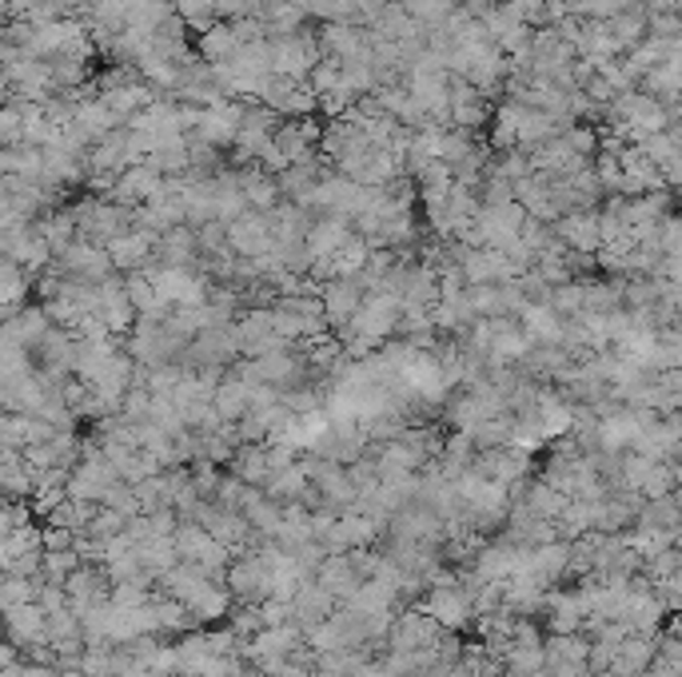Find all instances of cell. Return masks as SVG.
Segmentation results:
<instances>
[{
    "mask_svg": "<svg viewBox=\"0 0 682 677\" xmlns=\"http://www.w3.org/2000/svg\"><path fill=\"white\" fill-rule=\"evenodd\" d=\"M319 65H323V44H319V33H311V28L272 41V72H280V77L311 80V72Z\"/></svg>",
    "mask_w": 682,
    "mask_h": 677,
    "instance_id": "6da1fadb",
    "label": "cell"
},
{
    "mask_svg": "<svg viewBox=\"0 0 682 677\" xmlns=\"http://www.w3.org/2000/svg\"><path fill=\"white\" fill-rule=\"evenodd\" d=\"M260 104L280 112L284 121H304V116H316L319 112V96L316 88H311V80H292V77H280V72L268 77Z\"/></svg>",
    "mask_w": 682,
    "mask_h": 677,
    "instance_id": "7a4b0ae2",
    "label": "cell"
},
{
    "mask_svg": "<svg viewBox=\"0 0 682 677\" xmlns=\"http://www.w3.org/2000/svg\"><path fill=\"white\" fill-rule=\"evenodd\" d=\"M319 299H323V315H328V328L340 335L355 323V315L364 311V284L360 279H328L319 287Z\"/></svg>",
    "mask_w": 682,
    "mask_h": 677,
    "instance_id": "3957f363",
    "label": "cell"
},
{
    "mask_svg": "<svg viewBox=\"0 0 682 677\" xmlns=\"http://www.w3.org/2000/svg\"><path fill=\"white\" fill-rule=\"evenodd\" d=\"M228 243L240 260H264L275 252V231L268 211H248L236 223H228Z\"/></svg>",
    "mask_w": 682,
    "mask_h": 677,
    "instance_id": "277c9868",
    "label": "cell"
},
{
    "mask_svg": "<svg viewBox=\"0 0 682 677\" xmlns=\"http://www.w3.org/2000/svg\"><path fill=\"white\" fill-rule=\"evenodd\" d=\"M56 267H60L68 279H89V284H104V279L116 275V263H112L109 248H104V243H89V240L72 243V248L56 260Z\"/></svg>",
    "mask_w": 682,
    "mask_h": 677,
    "instance_id": "5b68a950",
    "label": "cell"
},
{
    "mask_svg": "<svg viewBox=\"0 0 682 677\" xmlns=\"http://www.w3.org/2000/svg\"><path fill=\"white\" fill-rule=\"evenodd\" d=\"M491 116H496V100L484 96L475 84H467V80L452 77V128H463V131H479L491 128Z\"/></svg>",
    "mask_w": 682,
    "mask_h": 677,
    "instance_id": "8992f818",
    "label": "cell"
},
{
    "mask_svg": "<svg viewBox=\"0 0 682 677\" xmlns=\"http://www.w3.org/2000/svg\"><path fill=\"white\" fill-rule=\"evenodd\" d=\"M240 124H243V100H220V104H212V108H200V128L196 136L212 148H231L236 136H240Z\"/></svg>",
    "mask_w": 682,
    "mask_h": 677,
    "instance_id": "52a82bcc",
    "label": "cell"
},
{
    "mask_svg": "<svg viewBox=\"0 0 682 677\" xmlns=\"http://www.w3.org/2000/svg\"><path fill=\"white\" fill-rule=\"evenodd\" d=\"M555 236H559V240L571 248V252L599 255V252H603V219H599V208L567 211V216L555 223Z\"/></svg>",
    "mask_w": 682,
    "mask_h": 677,
    "instance_id": "ba28073f",
    "label": "cell"
},
{
    "mask_svg": "<svg viewBox=\"0 0 682 677\" xmlns=\"http://www.w3.org/2000/svg\"><path fill=\"white\" fill-rule=\"evenodd\" d=\"M156 236H148V231L133 228V231H124V236H116V240L109 243V255L112 263H116V272H144L148 263L156 260Z\"/></svg>",
    "mask_w": 682,
    "mask_h": 677,
    "instance_id": "9c48e42d",
    "label": "cell"
},
{
    "mask_svg": "<svg viewBox=\"0 0 682 677\" xmlns=\"http://www.w3.org/2000/svg\"><path fill=\"white\" fill-rule=\"evenodd\" d=\"M352 236H355V223L348 216H319L316 223H311V231H308L311 260H316V263L331 260V255L340 252V248L352 240ZM316 263H311V267H316Z\"/></svg>",
    "mask_w": 682,
    "mask_h": 677,
    "instance_id": "30bf717a",
    "label": "cell"
},
{
    "mask_svg": "<svg viewBox=\"0 0 682 677\" xmlns=\"http://www.w3.org/2000/svg\"><path fill=\"white\" fill-rule=\"evenodd\" d=\"M56 323L48 319L45 303H29L16 319H4V343H16V347H29L36 355V347L48 338V331H53Z\"/></svg>",
    "mask_w": 682,
    "mask_h": 677,
    "instance_id": "8fae6325",
    "label": "cell"
},
{
    "mask_svg": "<svg viewBox=\"0 0 682 677\" xmlns=\"http://www.w3.org/2000/svg\"><path fill=\"white\" fill-rule=\"evenodd\" d=\"M419 610L431 613L443 630H459V626L471 618V598L463 590H455V586H440V590H431L428 598H423Z\"/></svg>",
    "mask_w": 682,
    "mask_h": 677,
    "instance_id": "7c38bea8",
    "label": "cell"
},
{
    "mask_svg": "<svg viewBox=\"0 0 682 677\" xmlns=\"http://www.w3.org/2000/svg\"><path fill=\"white\" fill-rule=\"evenodd\" d=\"M523 331L535 338V347H562V331H567V319L555 311L550 303H527L523 315H519Z\"/></svg>",
    "mask_w": 682,
    "mask_h": 677,
    "instance_id": "4fadbf2b",
    "label": "cell"
},
{
    "mask_svg": "<svg viewBox=\"0 0 682 677\" xmlns=\"http://www.w3.org/2000/svg\"><path fill=\"white\" fill-rule=\"evenodd\" d=\"M260 382H243L240 375H224V382L216 387V411H220L224 423H243L252 415V391Z\"/></svg>",
    "mask_w": 682,
    "mask_h": 677,
    "instance_id": "5bb4252c",
    "label": "cell"
},
{
    "mask_svg": "<svg viewBox=\"0 0 682 677\" xmlns=\"http://www.w3.org/2000/svg\"><path fill=\"white\" fill-rule=\"evenodd\" d=\"M240 48L243 44H240V36H236V28H231V21H220L216 28H208L204 36H196V56L212 68L231 65V60L240 56Z\"/></svg>",
    "mask_w": 682,
    "mask_h": 677,
    "instance_id": "9a60e30c",
    "label": "cell"
},
{
    "mask_svg": "<svg viewBox=\"0 0 682 677\" xmlns=\"http://www.w3.org/2000/svg\"><path fill=\"white\" fill-rule=\"evenodd\" d=\"M240 187L243 196H248V208L252 211H275L284 204V192H280V180L272 172H264L260 164L243 168L240 172Z\"/></svg>",
    "mask_w": 682,
    "mask_h": 677,
    "instance_id": "2e32d148",
    "label": "cell"
},
{
    "mask_svg": "<svg viewBox=\"0 0 682 677\" xmlns=\"http://www.w3.org/2000/svg\"><path fill=\"white\" fill-rule=\"evenodd\" d=\"M231 474L248 486H268L272 479V459H268V443H243L231 459Z\"/></svg>",
    "mask_w": 682,
    "mask_h": 677,
    "instance_id": "e0dca14e",
    "label": "cell"
},
{
    "mask_svg": "<svg viewBox=\"0 0 682 677\" xmlns=\"http://www.w3.org/2000/svg\"><path fill=\"white\" fill-rule=\"evenodd\" d=\"M0 172L24 175V180H45V148H36V144L0 148Z\"/></svg>",
    "mask_w": 682,
    "mask_h": 677,
    "instance_id": "ac0fdd59",
    "label": "cell"
},
{
    "mask_svg": "<svg viewBox=\"0 0 682 677\" xmlns=\"http://www.w3.org/2000/svg\"><path fill=\"white\" fill-rule=\"evenodd\" d=\"M0 284H4V319H16L24 311V299H29V291H33V275L24 272L21 263L4 260V272H0Z\"/></svg>",
    "mask_w": 682,
    "mask_h": 677,
    "instance_id": "d6986e66",
    "label": "cell"
},
{
    "mask_svg": "<svg viewBox=\"0 0 682 677\" xmlns=\"http://www.w3.org/2000/svg\"><path fill=\"white\" fill-rule=\"evenodd\" d=\"M177 16L187 24V33L192 36H204L208 28L220 24V9H216V0H177Z\"/></svg>",
    "mask_w": 682,
    "mask_h": 677,
    "instance_id": "ffe728a7",
    "label": "cell"
},
{
    "mask_svg": "<svg viewBox=\"0 0 682 677\" xmlns=\"http://www.w3.org/2000/svg\"><path fill=\"white\" fill-rule=\"evenodd\" d=\"M650 657H655V645H650V638H627V642L618 645L615 669H618V674H643V669L650 666Z\"/></svg>",
    "mask_w": 682,
    "mask_h": 677,
    "instance_id": "44dd1931",
    "label": "cell"
},
{
    "mask_svg": "<svg viewBox=\"0 0 682 677\" xmlns=\"http://www.w3.org/2000/svg\"><path fill=\"white\" fill-rule=\"evenodd\" d=\"M479 148V140H475V131H463V128H447L443 131V164L459 168L467 156Z\"/></svg>",
    "mask_w": 682,
    "mask_h": 677,
    "instance_id": "7402d4cb",
    "label": "cell"
},
{
    "mask_svg": "<svg viewBox=\"0 0 682 677\" xmlns=\"http://www.w3.org/2000/svg\"><path fill=\"white\" fill-rule=\"evenodd\" d=\"M0 140H4V148L24 144V100H4V112H0Z\"/></svg>",
    "mask_w": 682,
    "mask_h": 677,
    "instance_id": "603a6c76",
    "label": "cell"
},
{
    "mask_svg": "<svg viewBox=\"0 0 682 677\" xmlns=\"http://www.w3.org/2000/svg\"><path fill=\"white\" fill-rule=\"evenodd\" d=\"M659 248L662 255H682V216H667L659 223Z\"/></svg>",
    "mask_w": 682,
    "mask_h": 677,
    "instance_id": "cb8c5ba5",
    "label": "cell"
},
{
    "mask_svg": "<svg viewBox=\"0 0 682 677\" xmlns=\"http://www.w3.org/2000/svg\"><path fill=\"white\" fill-rule=\"evenodd\" d=\"M41 4H45V0H4V16H9V21H24V16L36 12Z\"/></svg>",
    "mask_w": 682,
    "mask_h": 677,
    "instance_id": "d4e9b609",
    "label": "cell"
},
{
    "mask_svg": "<svg viewBox=\"0 0 682 677\" xmlns=\"http://www.w3.org/2000/svg\"><path fill=\"white\" fill-rule=\"evenodd\" d=\"M459 9H463V12H471L475 21H484L487 12L496 9V0H459Z\"/></svg>",
    "mask_w": 682,
    "mask_h": 677,
    "instance_id": "484cf974",
    "label": "cell"
},
{
    "mask_svg": "<svg viewBox=\"0 0 682 677\" xmlns=\"http://www.w3.org/2000/svg\"><path fill=\"white\" fill-rule=\"evenodd\" d=\"M662 379L671 382L674 391H679V399H682V367H674V371H671V375H662Z\"/></svg>",
    "mask_w": 682,
    "mask_h": 677,
    "instance_id": "4316f807",
    "label": "cell"
},
{
    "mask_svg": "<svg viewBox=\"0 0 682 677\" xmlns=\"http://www.w3.org/2000/svg\"><path fill=\"white\" fill-rule=\"evenodd\" d=\"M496 4H519V0H496Z\"/></svg>",
    "mask_w": 682,
    "mask_h": 677,
    "instance_id": "83f0119b",
    "label": "cell"
},
{
    "mask_svg": "<svg viewBox=\"0 0 682 677\" xmlns=\"http://www.w3.org/2000/svg\"><path fill=\"white\" fill-rule=\"evenodd\" d=\"M164 4H172V9H177V0H164Z\"/></svg>",
    "mask_w": 682,
    "mask_h": 677,
    "instance_id": "f1b7e54d",
    "label": "cell"
}]
</instances>
